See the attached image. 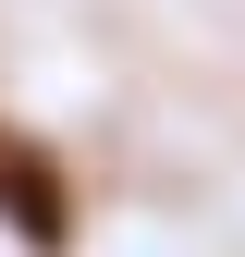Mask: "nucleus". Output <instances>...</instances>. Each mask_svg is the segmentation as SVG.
Here are the masks:
<instances>
[{"label":"nucleus","mask_w":245,"mask_h":257,"mask_svg":"<svg viewBox=\"0 0 245 257\" xmlns=\"http://www.w3.org/2000/svg\"><path fill=\"white\" fill-rule=\"evenodd\" d=\"M0 220H13L25 245H61V172L37 147H13V135H0Z\"/></svg>","instance_id":"obj_1"}]
</instances>
